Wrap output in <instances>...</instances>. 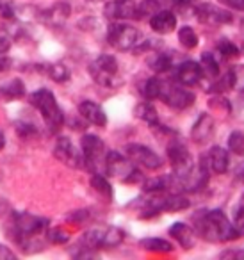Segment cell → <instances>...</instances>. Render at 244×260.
I'll use <instances>...</instances> for the list:
<instances>
[{
    "label": "cell",
    "instance_id": "cell-1",
    "mask_svg": "<svg viewBox=\"0 0 244 260\" xmlns=\"http://www.w3.org/2000/svg\"><path fill=\"white\" fill-rule=\"evenodd\" d=\"M193 230L198 237L208 242H230L239 239L233 224L221 209L198 210L193 216Z\"/></svg>",
    "mask_w": 244,
    "mask_h": 260
},
{
    "label": "cell",
    "instance_id": "cell-2",
    "mask_svg": "<svg viewBox=\"0 0 244 260\" xmlns=\"http://www.w3.org/2000/svg\"><path fill=\"white\" fill-rule=\"evenodd\" d=\"M29 102L34 109L40 111V114L43 116L45 125H47V128L50 130L52 134L61 130V126L65 125V112L59 107L57 100H55L54 93L50 89L41 87V89L34 91L29 96Z\"/></svg>",
    "mask_w": 244,
    "mask_h": 260
},
{
    "label": "cell",
    "instance_id": "cell-3",
    "mask_svg": "<svg viewBox=\"0 0 244 260\" xmlns=\"http://www.w3.org/2000/svg\"><path fill=\"white\" fill-rule=\"evenodd\" d=\"M105 173L119 178L125 184H139L143 182V173L136 168L132 160L125 159L118 152H107L105 155Z\"/></svg>",
    "mask_w": 244,
    "mask_h": 260
},
{
    "label": "cell",
    "instance_id": "cell-4",
    "mask_svg": "<svg viewBox=\"0 0 244 260\" xmlns=\"http://www.w3.org/2000/svg\"><path fill=\"white\" fill-rule=\"evenodd\" d=\"M80 152L84 155V168L91 170L93 173L105 175V143L95 134H84L80 141Z\"/></svg>",
    "mask_w": 244,
    "mask_h": 260
},
{
    "label": "cell",
    "instance_id": "cell-5",
    "mask_svg": "<svg viewBox=\"0 0 244 260\" xmlns=\"http://www.w3.org/2000/svg\"><path fill=\"white\" fill-rule=\"evenodd\" d=\"M159 100H162L168 107L175 111H186L196 102V94L187 89V86H182L175 80H162Z\"/></svg>",
    "mask_w": 244,
    "mask_h": 260
},
{
    "label": "cell",
    "instance_id": "cell-6",
    "mask_svg": "<svg viewBox=\"0 0 244 260\" xmlns=\"http://www.w3.org/2000/svg\"><path fill=\"white\" fill-rule=\"evenodd\" d=\"M89 75L97 84L104 87H114L119 84L118 79V61L114 55L102 54L89 64Z\"/></svg>",
    "mask_w": 244,
    "mask_h": 260
},
{
    "label": "cell",
    "instance_id": "cell-7",
    "mask_svg": "<svg viewBox=\"0 0 244 260\" xmlns=\"http://www.w3.org/2000/svg\"><path fill=\"white\" fill-rule=\"evenodd\" d=\"M139 41V30L123 22H112L107 29V43L116 50L129 52Z\"/></svg>",
    "mask_w": 244,
    "mask_h": 260
},
{
    "label": "cell",
    "instance_id": "cell-8",
    "mask_svg": "<svg viewBox=\"0 0 244 260\" xmlns=\"http://www.w3.org/2000/svg\"><path fill=\"white\" fill-rule=\"evenodd\" d=\"M48 226V219L41 216H34L29 212H16L13 216L11 234L9 237H34Z\"/></svg>",
    "mask_w": 244,
    "mask_h": 260
},
{
    "label": "cell",
    "instance_id": "cell-9",
    "mask_svg": "<svg viewBox=\"0 0 244 260\" xmlns=\"http://www.w3.org/2000/svg\"><path fill=\"white\" fill-rule=\"evenodd\" d=\"M194 16L203 25H230L233 22V15L225 8H219L210 2H201L193 8Z\"/></svg>",
    "mask_w": 244,
    "mask_h": 260
},
{
    "label": "cell",
    "instance_id": "cell-10",
    "mask_svg": "<svg viewBox=\"0 0 244 260\" xmlns=\"http://www.w3.org/2000/svg\"><path fill=\"white\" fill-rule=\"evenodd\" d=\"M166 153H168V160L173 168V173H186V171H189L194 166L189 148L176 136H173V139L168 143Z\"/></svg>",
    "mask_w": 244,
    "mask_h": 260
},
{
    "label": "cell",
    "instance_id": "cell-11",
    "mask_svg": "<svg viewBox=\"0 0 244 260\" xmlns=\"http://www.w3.org/2000/svg\"><path fill=\"white\" fill-rule=\"evenodd\" d=\"M125 152H127V155H129V159L132 160L136 166H141V168H144V170H150V171L161 170L162 164H164L161 155H157V153L151 148H148L146 145L130 143V145H127Z\"/></svg>",
    "mask_w": 244,
    "mask_h": 260
},
{
    "label": "cell",
    "instance_id": "cell-12",
    "mask_svg": "<svg viewBox=\"0 0 244 260\" xmlns=\"http://www.w3.org/2000/svg\"><path fill=\"white\" fill-rule=\"evenodd\" d=\"M54 155L57 160H61L63 164L70 168H84V155L80 150H77V146L72 143V139L61 136L57 138L54 146Z\"/></svg>",
    "mask_w": 244,
    "mask_h": 260
},
{
    "label": "cell",
    "instance_id": "cell-13",
    "mask_svg": "<svg viewBox=\"0 0 244 260\" xmlns=\"http://www.w3.org/2000/svg\"><path fill=\"white\" fill-rule=\"evenodd\" d=\"M201 79H203V72H201L200 62L193 61V59H186L173 70V80L182 86H196Z\"/></svg>",
    "mask_w": 244,
    "mask_h": 260
},
{
    "label": "cell",
    "instance_id": "cell-14",
    "mask_svg": "<svg viewBox=\"0 0 244 260\" xmlns=\"http://www.w3.org/2000/svg\"><path fill=\"white\" fill-rule=\"evenodd\" d=\"M104 16L111 22L136 20V2H132V0H107L104 6Z\"/></svg>",
    "mask_w": 244,
    "mask_h": 260
},
{
    "label": "cell",
    "instance_id": "cell-15",
    "mask_svg": "<svg viewBox=\"0 0 244 260\" xmlns=\"http://www.w3.org/2000/svg\"><path fill=\"white\" fill-rule=\"evenodd\" d=\"M216 132V121L210 114L201 112L198 119L194 121L193 128H191V139L196 143L198 146H205L212 141Z\"/></svg>",
    "mask_w": 244,
    "mask_h": 260
},
{
    "label": "cell",
    "instance_id": "cell-16",
    "mask_svg": "<svg viewBox=\"0 0 244 260\" xmlns=\"http://www.w3.org/2000/svg\"><path fill=\"white\" fill-rule=\"evenodd\" d=\"M201 159L205 160L208 170L216 175L226 173L230 168V155L225 148H221V146H210L208 152L201 155Z\"/></svg>",
    "mask_w": 244,
    "mask_h": 260
},
{
    "label": "cell",
    "instance_id": "cell-17",
    "mask_svg": "<svg viewBox=\"0 0 244 260\" xmlns=\"http://www.w3.org/2000/svg\"><path fill=\"white\" fill-rule=\"evenodd\" d=\"M79 114L86 123H91L95 126L107 125V114L105 111L93 100H82L79 104Z\"/></svg>",
    "mask_w": 244,
    "mask_h": 260
},
{
    "label": "cell",
    "instance_id": "cell-18",
    "mask_svg": "<svg viewBox=\"0 0 244 260\" xmlns=\"http://www.w3.org/2000/svg\"><path fill=\"white\" fill-rule=\"evenodd\" d=\"M150 27L157 34H169L176 29V16L173 11L161 9L150 18Z\"/></svg>",
    "mask_w": 244,
    "mask_h": 260
},
{
    "label": "cell",
    "instance_id": "cell-19",
    "mask_svg": "<svg viewBox=\"0 0 244 260\" xmlns=\"http://www.w3.org/2000/svg\"><path fill=\"white\" fill-rule=\"evenodd\" d=\"M70 13H72V8H70L68 2H57V4H54L50 9H45V11L40 13V18L41 22H45L47 25H61V23L66 22V18L70 16Z\"/></svg>",
    "mask_w": 244,
    "mask_h": 260
},
{
    "label": "cell",
    "instance_id": "cell-20",
    "mask_svg": "<svg viewBox=\"0 0 244 260\" xmlns=\"http://www.w3.org/2000/svg\"><path fill=\"white\" fill-rule=\"evenodd\" d=\"M169 235L182 246L184 249H191L194 246V241H196V234L194 230L186 223H173L169 226Z\"/></svg>",
    "mask_w": 244,
    "mask_h": 260
},
{
    "label": "cell",
    "instance_id": "cell-21",
    "mask_svg": "<svg viewBox=\"0 0 244 260\" xmlns=\"http://www.w3.org/2000/svg\"><path fill=\"white\" fill-rule=\"evenodd\" d=\"M134 116H136V118H139L141 121L148 123L150 126H154V125H157V123H159V112H157V109L154 107V104H151L150 100L139 102V104L134 107Z\"/></svg>",
    "mask_w": 244,
    "mask_h": 260
},
{
    "label": "cell",
    "instance_id": "cell-22",
    "mask_svg": "<svg viewBox=\"0 0 244 260\" xmlns=\"http://www.w3.org/2000/svg\"><path fill=\"white\" fill-rule=\"evenodd\" d=\"M148 68L154 70L155 73H168L173 70V59L166 52H154L146 61Z\"/></svg>",
    "mask_w": 244,
    "mask_h": 260
},
{
    "label": "cell",
    "instance_id": "cell-23",
    "mask_svg": "<svg viewBox=\"0 0 244 260\" xmlns=\"http://www.w3.org/2000/svg\"><path fill=\"white\" fill-rule=\"evenodd\" d=\"M23 94H25V84L18 77L8 80V82L0 86V96H4L6 100H18Z\"/></svg>",
    "mask_w": 244,
    "mask_h": 260
},
{
    "label": "cell",
    "instance_id": "cell-24",
    "mask_svg": "<svg viewBox=\"0 0 244 260\" xmlns=\"http://www.w3.org/2000/svg\"><path fill=\"white\" fill-rule=\"evenodd\" d=\"M125 239V232L118 226H107L102 228V242L100 248H116Z\"/></svg>",
    "mask_w": 244,
    "mask_h": 260
},
{
    "label": "cell",
    "instance_id": "cell-25",
    "mask_svg": "<svg viewBox=\"0 0 244 260\" xmlns=\"http://www.w3.org/2000/svg\"><path fill=\"white\" fill-rule=\"evenodd\" d=\"M139 246L146 251H154V253H171L175 249V246L169 241L161 237H148V239H141Z\"/></svg>",
    "mask_w": 244,
    "mask_h": 260
},
{
    "label": "cell",
    "instance_id": "cell-26",
    "mask_svg": "<svg viewBox=\"0 0 244 260\" xmlns=\"http://www.w3.org/2000/svg\"><path fill=\"white\" fill-rule=\"evenodd\" d=\"M200 66L201 72H203V77H208V79H216L221 73V68H219V62L216 61V57L210 54V52H203L200 59Z\"/></svg>",
    "mask_w": 244,
    "mask_h": 260
},
{
    "label": "cell",
    "instance_id": "cell-27",
    "mask_svg": "<svg viewBox=\"0 0 244 260\" xmlns=\"http://www.w3.org/2000/svg\"><path fill=\"white\" fill-rule=\"evenodd\" d=\"M89 184H91V187H93L98 194L104 196L105 200H112V185L104 173H93Z\"/></svg>",
    "mask_w": 244,
    "mask_h": 260
},
{
    "label": "cell",
    "instance_id": "cell-28",
    "mask_svg": "<svg viewBox=\"0 0 244 260\" xmlns=\"http://www.w3.org/2000/svg\"><path fill=\"white\" fill-rule=\"evenodd\" d=\"M161 86L162 80L157 79V77H150L146 79L143 84H141V94H143L144 100H159V94H161Z\"/></svg>",
    "mask_w": 244,
    "mask_h": 260
},
{
    "label": "cell",
    "instance_id": "cell-29",
    "mask_svg": "<svg viewBox=\"0 0 244 260\" xmlns=\"http://www.w3.org/2000/svg\"><path fill=\"white\" fill-rule=\"evenodd\" d=\"M143 191L146 192V194H159V192L169 191L168 175H164V177H154V178H146V180H143Z\"/></svg>",
    "mask_w": 244,
    "mask_h": 260
},
{
    "label": "cell",
    "instance_id": "cell-30",
    "mask_svg": "<svg viewBox=\"0 0 244 260\" xmlns=\"http://www.w3.org/2000/svg\"><path fill=\"white\" fill-rule=\"evenodd\" d=\"M157 11H161L159 0H141L139 4H136V20L151 18Z\"/></svg>",
    "mask_w": 244,
    "mask_h": 260
},
{
    "label": "cell",
    "instance_id": "cell-31",
    "mask_svg": "<svg viewBox=\"0 0 244 260\" xmlns=\"http://www.w3.org/2000/svg\"><path fill=\"white\" fill-rule=\"evenodd\" d=\"M230 84V89L244 91V64H235L225 73Z\"/></svg>",
    "mask_w": 244,
    "mask_h": 260
},
{
    "label": "cell",
    "instance_id": "cell-32",
    "mask_svg": "<svg viewBox=\"0 0 244 260\" xmlns=\"http://www.w3.org/2000/svg\"><path fill=\"white\" fill-rule=\"evenodd\" d=\"M178 41L180 45H182L184 48H187V50H193V48L198 47V43H200V38H198L196 30L193 29V27L189 25H184L178 29Z\"/></svg>",
    "mask_w": 244,
    "mask_h": 260
},
{
    "label": "cell",
    "instance_id": "cell-33",
    "mask_svg": "<svg viewBox=\"0 0 244 260\" xmlns=\"http://www.w3.org/2000/svg\"><path fill=\"white\" fill-rule=\"evenodd\" d=\"M47 70V75L50 77L54 82H68L70 80V70L66 68L63 62H55V64H48V66H43Z\"/></svg>",
    "mask_w": 244,
    "mask_h": 260
},
{
    "label": "cell",
    "instance_id": "cell-34",
    "mask_svg": "<svg viewBox=\"0 0 244 260\" xmlns=\"http://www.w3.org/2000/svg\"><path fill=\"white\" fill-rule=\"evenodd\" d=\"M228 150L239 157H244V132L242 130H233L228 136Z\"/></svg>",
    "mask_w": 244,
    "mask_h": 260
},
{
    "label": "cell",
    "instance_id": "cell-35",
    "mask_svg": "<svg viewBox=\"0 0 244 260\" xmlns=\"http://www.w3.org/2000/svg\"><path fill=\"white\" fill-rule=\"evenodd\" d=\"M218 52L223 55L225 59H233V57H237V55L240 54V50L237 48V45L235 43H232L230 40H221V41H218Z\"/></svg>",
    "mask_w": 244,
    "mask_h": 260
},
{
    "label": "cell",
    "instance_id": "cell-36",
    "mask_svg": "<svg viewBox=\"0 0 244 260\" xmlns=\"http://www.w3.org/2000/svg\"><path fill=\"white\" fill-rule=\"evenodd\" d=\"M89 219H91V212L87 209H79V210H73V212L66 214V223L75 224V226L86 224Z\"/></svg>",
    "mask_w": 244,
    "mask_h": 260
},
{
    "label": "cell",
    "instance_id": "cell-37",
    "mask_svg": "<svg viewBox=\"0 0 244 260\" xmlns=\"http://www.w3.org/2000/svg\"><path fill=\"white\" fill-rule=\"evenodd\" d=\"M47 241L50 242V244H66V242L70 241V234L59 226L48 228L47 230Z\"/></svg>",
    "mask_w": 244,
    "mask_h": 260
},
{
    "label": "cell",
    "instance_id": "cell-38",
    "mask_svg": "<svg viewBox=\"0 0 244 260\" xmlns=\"http://www.w3.org/2000/svg\"><path fill=\"white\" fill-rule=\"evenodd\" d=\"M16 134L20 136L22 139H33V138H38V128L30 123H16Z\"/></svg>",
    "mask_w": 244,
    "mask_h": 260
},
{
    "label": "cell",
    "instance_id": "cell-39",
    "mask_svg": "<svg viewBox=\"0 0 244 260\" xmlns=\"http://www.w3.org/2000/svg\"><path fill=\"white\" fill-rule=\"evenodd\" d=\"M232 224H233V228H235L239 239L244 237V203L235 210V217H233V223Z\"/></svg>",
    "mask_w": 244,
    "mask_h": 260
},
{
    "label": "cell",
    "instance_id": "cell-40",
    "mask_svg": "<svg viewBox=\"0 0 244 260\" xmlns=\"http://www.w3.org/2000/svg\"><path fill=\"white\" fill-rule=\"evenodd\" d=\"M208 104H210V107L219 109V111H221V109H225L226 112L232 111V104H230V102L226 100V98H223L221 94H218V96H214L210 102H208Z\"/></svg>",
    "mask_w": 244,
    "mask_h": 260
},
{
    "label": "cell",
    "instance_id": "cell-41",
    "mask_svg": "<svg viewBox=\"0 0 244 260\" xmlns=\"http://www.w3.org/2000/svg\"><path fill=\"white\" fill-rule=\"evenodd\" d=\"M0 16L6 20H15V9L9 2H4V0H0Z\"/></svg>",
    "mask_w": 244,
    "mask_h": 260
},
{
    "label": "cell",
    "instance_id": "cell-42",
    "mask_svg": "<svg viewBox=\"0 0 244 260\" xmlns=\"http://www.w3.org/2000/svg\"><path fill=\"white\" fill-rule=\"evenodd\" d=\"M221 4H225L226 8H230V9L244 13V0H221Z\"/></svg>",
    "mask_w": 244,
    "mask_h": 260
},
{
    "label": "cell",
    "instance_id": "cell-43",
    "mask_svg": "<svg viewBox=\"0 0 244 260\" xmlns=\"http://www.w3.org/2000/svg\"><path fill=\"white\" fill-rule=\"evenodd\" d=\"M176 9H187V8H194L198 4V0H169Z\"/></svg>",
    "mask_w": 244,
    "mask_h": 260
},
{
    "label": "cell",
    "instance_id": "cell-44",
    "mask_svg": "<svg viewBox=\"0 0 244 260\" xmlns=\"http://www.w3.org/2000/svg\"><path fill=\"white\" fill-rule=\"evenodd\" d=\"M16 258L15 251H11V248H8V246L0 244V260H13Z\"/></svg>",
    "mask_w": 244,
    "mask_h": 260
},
{
    "label": "cell",
    "instance_id": "cell-45",
    "mask_svg": "<svg viewBox=\"0 0 244 260\" xmlns=\"http://www.w3.org/2000/svg\"><path fill=\"white\" fill-rule=\"evenodd\" d=\"M9 48H11V40H9L8 36H2V34H0V55L6 54Z\"/></svg>",
    "mask_w": 244,
    "mask_h": 260
},
{
    "label": "cell",
    "instance_id": "cell-46",
    "mask_svg": "<svg viewBox=\"0 0 244 260\" xmlns=\"http://www.w3.org/2000/svg\"><path fill=\"white\" fill-rule=\"evenodd\" d=\"M13 66V61L9 57H0V73L8 72L9 68Z\"/></svg>",
    "mask_w": 244,
    "mask_h": 260
},
{
    "label": "cell",
    "instance_id": "cell-47",
    "mask_svg": "<svg viewBox=\"0 0 244 260\" xmlns=\"http://www.w3.org/2000/svg\"><path fill=\"white\" fill-rule=\"evenodd\" d=\"M221 256H232V258H244V249H239V251H225V253H221Z\"/></svg>",
    "mask_w": 244,
    "mask_h": 260
},
{
    "label": "cell",
    "instance_id": "cell-48",
    "mask_svg": "<svg viewBox=\"0 0 244 260\" xmlns=\"http://www.w3.org/2000/svg\"><path fill=\"white\" fill-rule=\"evenodd\" d=\"M235 178H237L239 182H244V162H242V164H239V168H237Z\"/></svg>",
    "mask_w": 244,
    "mask_h": 260
},
{
    "label": "cell",
    "instance_id": "cell-49",
    "mask_svg": "<svg viewBox=\"0 0 244 260\" xmlns=\"http://www.w3.org/2000/svg\"><path fill=\"white\" fill-rule=\"evenodd\" d=\"M4 145H6V138H4V134H2V130H0V150L4 148Z\"/></svg>",
    "mask_w": 244,
    "mask_h": 260
},
{
    "label": "cell",
    "instance_id": "cell-50",
    "mask_svg": "<svg viewBox=\"0 0 244 260\" xmlns=\"http://www.w3.org/2000/svg\"><path fill=\"white\" fill-rule=\"evenodd\" d=\"M240 93V96H239V102H240V105L244 107V91H239Z\"/></svg>",
    "mask_w": 244,
    "mask_h": 260
},
{
    "label": "cell",
    "instance_id": "cell-51",
    "mask_svg": "<svg viewBox=\"0 0 244 260\" xmlns=\"http://www.w3.org/2000/svg\"><path fill=\"white\" fill-rule=\"evenodd\" d=\"M87 2H91V4H97V2H104V0H87Z\"/></svg>",
    "mask_w": 244,
    "mask_h": 260
},
{
    "label": "cell",
    "instance_id": "cell-52",
    "mask_svg": "<svg viewBox=\"0 0 244 260\" xmlns=\"http://www.w3.org/2000/svg\"><path fill=\"white\" fill-rule=\"evenodd\" d=\"M242 202H244V196H242Z\"/></svg>",
    "mask_w": 244,
    "mask_h": 260
},
{
    "label": "cell",
    "instance_id": "cell-53",
    "mask_svg": "<svg viewBox=\"0 0 244 260\" xmlns=\"http://www.w3.org/2000/svg\"><path fill=\"white\" fill-rule=\"evenodd\" d=\"M242 52H244V48H242Z\"/></svg>",
    "mask_w": 244,
    "mask_h": 260
}]
</instances>
